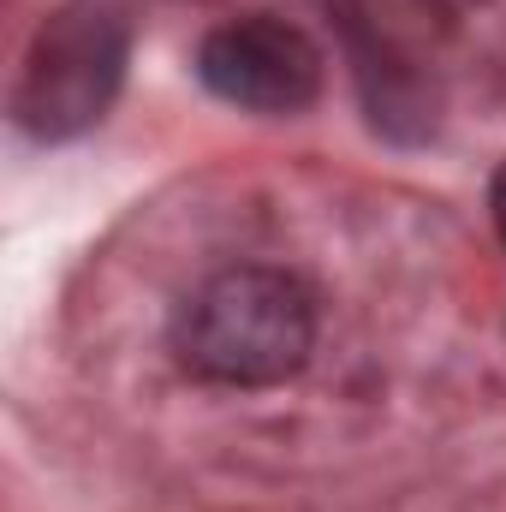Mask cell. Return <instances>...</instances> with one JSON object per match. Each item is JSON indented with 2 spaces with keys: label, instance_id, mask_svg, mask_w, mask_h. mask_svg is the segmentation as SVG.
Segmentation results:
<instances>
[{
  "label": "cell",
  "instance_id": "3957f363",
  "mask_svg": "<svg viewBox=\"0 0 506 512\" xmlns=\"http://www.w3.org/2000/svg\"><path fill=\"white\" fill-rule=\"evenodd\" d=\"M197 78L227 108L304 114L322 96V48L298 24H286L274 12H251V18H227L203 36Z\"/></svg>",
  "mask_w": 506,
  "mask_h": 512
},
{
  "label": "cell",
  "instance_id": "277c9868",
  "mask_svg": "<svg viewBox=\"0 0 506 512\" xmlns=\"http://www.w3.org/2000/svg\"><path fill=\"white\" fill-rule=\"evenodd\" d=\"M489 221H495V233H501V245H506V161L489 179Z\"/></svg>",
  "mask_w": 506,
  "mask_h": 512
},
{
  "label": "cell",
  "instance_id": "6da1fadb",
  "mask_svg": "<svg viewBox=\"0 0 506 512\" xmlns=\"http://www.w3.org/2000/svg\"><path fill=\"white\" fill-rule=\"evenodd\" d=\"M316 328L322 316L304 274L274 262H233L179 298L167 346L179 370L209 387H280L310 364Z\"/></svg>",
  "mask_w": 506,
  "mask_h": 512
},
{
  "label": "cell",
  "instance_id": "7a4b0ae2",
  "mask_svg": "<svg viewBox=\"0 0 506 512\" xmlns=\"http://www.w3.org/2000/svg\"><path fill=\"white\" fill-rule=\"evenodd\" d=\"M131 66L126 0H66L30 36L12 114L36 143H72L114 108Z\"/></svg>",
  "mask_w": 506,
  "mask_h": 512
},
{
  "label": "cell",
  "instance_id": "5b68a950",
  "mask_svg": "<svg viewBox=\"0 0 506 512\" xmlns=\"http://www.w3.org/2000/svg\"><path fill=\"white\" fill-rule=\"evenodd\" d=\"M417 6H447V12H465V6H483V0H417Z\"/></svg>",
  "mask_w": 506,
  "mask_h": 512
}]
</instances>
